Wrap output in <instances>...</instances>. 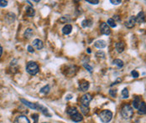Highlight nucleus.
Here are the masks:
<instances>
[{
  "mask_svg": "<svg viewBox=\"0 0 146 123\" xmlns=\"http://www.w3.org/2000/svg\"><path fill=\"white\" fill-rule=\"evenodd\" d=\"M121 116L126 120L131 119L134 116V109L128 104H125L121 108Z\"/></svg>",
  "mask_w": 146,
  "mask_h": 123,
  "instance_id": "f257e3e1",
  "label": "nucleus"
},
{
  "mask_svg": "<svg viewBox=\"0 0 146 123\" xmlns=\"http://www.w3.org/2000/svg\"><path fill=\"white\" fill-rule=\"evenodd\" d=\"M39 70V67L38 64L35 61H29L26 65V71L31 75H35Z\"/></svg>",
  "mask_w": 146,
  "mask_h": 123,
  "instance_id": "f03ea898",
  "label": "nucleus"
},
{
  "mask_svg": "<svg viewBox=\"0 0 146 123\" xmlns=\"http://www.w3.org/2000/svg\"><path fill=\"white\" fill-rule=\"evenodd\" d=\"M99 118L103 123H108L113 118V113L109 110H104L99 114Z\"/></svg>",
  "mask_w": 146,
  "mask_h": 123,
  "instance_id": "7ed1b4c3",
  "label": "nucleus"
},
{
  "mask_svg": "<svg viewBox=\"0 0 146 123\" xmlns=\"http://www.w3.org/2000/svg\"><path fill=\"white\" fill-rule=\"evenodd\" d=\"M92 95H91V94H89V93L84 94L82 96H81V98L80 100L81 105H82V106L88 107L89 103H90V101H92Z\"/></svg>",
  "mask_w": 146,
  "mask_h": 123,
  "instance_id": "20e7f679",
  "label": "nucleus"
},
{
  "mask_svg": "<svg viewBox=\"0 0 146 123\" xmlns=\"http://www.w3.org/2000/svg\"><path fill=\"white\" fill-rule=\"evenodd\" d=\"M100 32L104 35H109L111 34V29L107 23H102L100 25Z\"/></svg>",
  "mask_w": 146,
  "mask_h": 123,
  "instance_id": "39448f33",
  "label": "nucleus"
},
{
  "mask_svg": "<svg viewBox=\"0 0 146 123\" xmlns=\"http://www.w3.org/2000/svg\"><path fill=\"white\" fill-rule=\"evenodd\" d=\"M135 24H136V16H130L128 18V21H126V23H125V26L128 29H132L135 25Z\"/></svg>",
  "mask_w": 146,
  "mask_h": 123,
  "instance_id": "423d86ee",
  "label": "nucleus"
},
{
  "mask_svg": "<svg viewBox=\"0 0 146 123\" xmlns=\"http://www.w3.org/2000/svg\"><path fill=\"white\" fill-rule=\"evenodd\" d=\"M14 123H30L29 118L26 116L24 115H20V116H17L14 121Z\"/></svg>",
  "mask_w": 146,
  "mask_h": 123,
  "instance_id": "0eeeda50",
  "label": "nucleus"
},
{
  "mask_svg": "<svg viewBox=\"0 0 146 123\" xmlns=\"http://www.w3.org/2000/svg\"><path fill=\"white\" fill-rule=\"evenodd\" d=\"M20 101H21L24 105L28 106L30 109L38 110V103H32V102H29V101H26V100H24V99H20Z\"/></svg>",
  "mask_w": 146,
  "mask_h": 123,
  "instance_id": "6e6552de",
  "label": "nucleus"
},
{
  "mask_svg": "<svg viewBox=\"0 0 146 123\" xmlns=\"http://www.w3.org/2000/svg\"><path fill=\"white\" fill-rule=\"evenodd\" d=\"M32 46L35 47L36 50H42L43 49V47H44V44H43L42 40H40V39H36L33 41V43H32Z\"/></svg>",
  "mask_w": 146,
  "mask_h": 123,
  "instance_id": "1a4fd4ad",
  "label": "nucleus"
},
{
  "mask_svg": "<svg viewBox=\"0 0 146 123\" xmlns=\"http://www.w3.org/2000/svg\"><path fill=\"white\" fill-rule=\"evenodd\" d=\"M89 86H90V84H89L88 81L81 80L80 84H79V90L81 91H87L89 89Z\"/></svg>",
  "mask_w": 146,
  "mask_h": 123,
  "instance_id": "9d476101",
  "label": "nucleus"
},
{
  "mask_svg": "<svg viewBox=\"0 0 146 123\" xmlns=\"http://www.w3.org/2000/svg\"><path fill=\"white\" fill-rule=\"evenodd\" d=\"M145 22V14L143 11H141L136 16V23H138V24H143Z\"/></svg>",
  "mask_w": 146,
  "mask_h": 123,
  "instance_id": "9b49d317",
  "label": "nucleus"
},
{
  "mask_svg": "<svg viewBox=\"0 0 146 123\" xmlns=\"http://www.w3.org/2000/svg\"><path fill=\"white\" fill-rule=\"evenodd\" d=\"M38 110H39V111H40L41 112H42L43 114L45 115V116H48V117H50L51 116V114H50V113H49L48 109H47L46 107H45L44 105H40V104H38Z\"/></svg>",
  "mask_w": 146,
  "mask_h": 123,
  "instance_id": "f8f14e48",
  "label": "nucleus"
},
{
  "mask_svg": "<svg viewBox=\"0 0 146 123\" xmlns=\"http://www.w3.org/2000/svg\"><path fill=\"white\" fill-rule=\"evenodd\" d=\"M94 46L97 49H104L107 46V43H106V41L102 40V39H99V40L96 41L94 43Z\"/></svg>",
  "mask_w": 146,
  "mask_h": 123,
  "instance_id": "ddd939ff",
  "label": "nucleus"
},
{
  "mask_svg": "<svg viewBox=\"0 0 146 123\" xmlns=\"http://www.w3.org/2000/svg\"><path fill=\"white\" fill-rule=\"evenodd\" d=\"M115 48H116V50H117L118 53L124 52V48H125L124 43L123 42V41H120V42H117V43L116 44V46H115Z\"/></svg>",
  "mask_w": 146,
  "mask_h": 123,
  "instance_id": "4468645a",
  "label": "nucleus"
},
{
  "mask_svg": "<svg viewBox=\"0 0 146 123\" xmlns=\"http://www.w3.org/2000/svg\"><path fill=\"white\" fill-rule=\"evenodd\" d=\"M139 114L140 115H145L146 114V103L144 101H142L140 103L139 106Z\"/></svg>",
  "mask_w": 146,
  "mask_h": 123,
  "instance_id": "2eb2a0df",
  "label": "nucleus"
},
{
  "mask_svg": "<svg viewBox=\"0 0 146 123\" xmlns=\"http://www.w3.org/2000/svg\"><path fill=\"white\" fill-rule=\"evenodd\" d=\"M25 13H26V15H27L28 17H29V18L35 16V9H34L33 7H27L26 8Z\"/></svg>",
  "mask_w": 146,
  "mask_h": 123,
  "instance_id": "dca6fc26",
  "label": "nucleus"
},
{
  "mask_svg": "<svg viewBox=\"0 0 146 123\" xmlns=\"http://www.w3.org/2000/svg\"><path fill=\"white\" fill-rule=\"evenodd\" d=\"M71 30H72V26L71 25V24H66L63 27V29H62V33H63V35H69V34H71Z\"/></svg>",
  "mask_w": 146,
  "mask_h": 123,
  "instance_id": "f3484780",
  "label": "nucleus"
},
{
  "mask_svg": "<svg viewBox=\"0 0 146 123\" xmlns=\"http://www.w3.org/2000/svg\"><path fill=\"white\" fill-rule=\"evenodd\" d=\"M77 112H78V111H77V109L76 108L75 106H69L67 109H66V113L71 116H72L73 115L77 114Z\"/></svg>",
  "mask_w": 146,
  "mask_h": 123,
  "instance_id": "a211bd4d",
  "label": "nucleus"
},
{
  "mask_svg": "<svg viewBox=\"0 0 146 123\" xmlns=\"http://www.w3.org/2000/svg\"><path fill=\"white\" fill-rule=\"evenodd\" d=\"M82 119H83L82 115L80 114V113H79V112H77V114L73 115V116H71V120H72L73 122H81V121H82Z\"/></svg>",
  "mask_w": 146,
  "mask_h": 123,
  "instance_id": "6ab92c4d",
  "label": "nucleus"
},
{
  "mask_svg": "<svg viewBox=\"0 0 146 123\" xmlns=\"http://www.w3.org/2000/svg\"><path fill=\"white\" fill-rule=\"evenodd\" d=\"M113 65H116L117 68H119V69H120V68L124 67V61H123V60H119V59H116V60H114L113 61Z\"/></svg>",
  "mask_w": 146,
  "mask_h": 123,
  "instance_id": "aec40b11",
  "label": "nucleus"
},
{
  "mask_svg": "<svg viewBox=\"0 0 146 123\" xmlns=\"http://www.w3.org/2000/svg\"><path fill=\"white\" fill-rule=\"evenodd\" d=\"M139 105H140V98L139 96H136L134 99V101H133V107H134V109H138Z\"/></svg>",
  "mask_w": 146,
  "mask_h": 123,
  "instance_id": "412c9836",
  "label": "nucleus"
},
{
  "mask_svg": "<svg viewBox=\"0 0 146 123\" xmlns=\"http://www.w3.org/2000/svg\"><path fill=\"white\" fill-rule=\"evenodd\" d=\"M33 30L31 29H27L24 31V36L25 39H30V38L32 37V35H33Z\"/></svg>",
  "mask_w": 146,
  "mask_h": 123,
  "instance_id": "4be33fe9",
  "label": "nucleus"
},
{
  "mask_svg": "<svg viewBox=\"0 0 146 123\" xmlns=\"http://www.w3.org/2000/svg\"><path fill=\"white\" fill-rule=\"evenodd\" d=\"M92 24V21L91 19H85L81 22V26L83 28H87V27H90Z\"/></svg>",
  "mask_w": 146,
  "mask_h": 123,
  "instance_id": "5701e85b",
  "label": "nucleus"
},
{
  "mask_svg": "<svg viewBox=\"0 0 146 123\" xmlns=\"http://www.w3.org/2000/svg\"><path fill=\"white\" fill-rule=\"evenodd\" d=\"M49 91H50V86H49L48 85H47V86H45L44 87H42V88L40 89V90H39L40 93L45 94V95L48 94Z\"/></svg>",
  "mask_w": 146,
  "mask_h": 123,
  "instance_id": "b1692460",
  "label": "nucleus"
},
{
  "mask_svg": "<svg viewBox=\"0 0 146 123\" xmlns=\"http://www.w3.org/2000/svg\"><path fill=\"white\" fill-rule=\"evenodd\" d=\"M107 24L109 26V27H112V28H115L117 26L116 23H115V21L113 19V18H108V19H107Z\"/></svg>",
  "mask_w": 146,
  "mask_h": 123,
  "instance_id": "393cba45",
  "label": "nucleus"
},
{
  "mask_svg": "<svg viewBox=\"0 0 146 123\" xmlns=\"http://www.w3.org/2000/svg\"><path fill=\"white\" fill-rule=\"evenodd\" d=\"M8 18H10V23L14 22V19H15V14H13V13H9V14H8L6 15V17H5V19L6 20L8 19ZM10 23H9V24H10Z\"/></svg>",
  "mask_w": 146,
  "mask_h": 123,
  "instance_id": "a878e982",
  "label": "nucleus"
},
{
  "mask_svg": "<svg viewBox=\"0 0 146 123\" xmlns=\"http://www.w3.org/2000/svg\"><path fill=\"white\" fill-rule=\"evenodd\" d=\"M122 96L124 99H127V98H128V96H129V93H128V90L127 88H124V90H122Z\"/></svg>",
  "mask_w": 146,
  "mask_h": 123,
  "instance_id": "bb28decb",
  "label": "nucleus"
},
{
  "mask_svg": "<svg viewBox=\"0 0 146 123\" xmlns=\"http://www.w3.org/2000/svg\"><path fill=\"white\" fill-rule=\"evenodd\" d=\"M71 21V18H70V16H63L61 17V18H60V22L61 23H64V24H66V23H68Z\"/></svg>",
  "mask_w": 146,
  "mask_h": 123,
  "instance_id": "cd10ccee",
  "label": "nucleus"
},
{
  "mask_svg": "<svg viewBox=\"0 0 146 123\" xmlns=\"http://www.w3.org/2000/svg\"><path fill=\"white\" fill-rule=\"evenodd\" d=\"M80 109H81V112H82L83 114H85V115L88 114V112H89V108H88V107H86V106H82V105H81Z\"/></svg>",
  "mask_w": 146,
  "mask_h": 123,
  "instance_id": "c85d7f7f",
  "label": "nucleus"
},
{
  "mask_svg": "<svg viewBox=\"0 0 146 123\" xmlns=\"http://www.w3.org/2000/svg\"><path fill=\"white\" fill-rule=\"evenodd\" d=\"M109 95L112 96V97L115 98L117 96V90L116 89H113V90L112 89V90H109Z\"/></svg>",
  "mask_w": 146,
  "mask_h": 123,
  "instance_id": "c756f323",
  "label": "nucleus"
},
{
  "mask_svg": "<svg viewBox=\"0 0 146 123\" xmlns=\"http://www.w3.org/2000/svg\"><path fill=\"white\" fill-rule=\"evenodd\" d=\"M83 66H84V68L85 69H87V70H88V72H90V73H92V70H93V68L92 67V66H90L88 65V64H83Z\"/></svg>",
  "mask_w": 146,
  "mask_h": 123,
  "instance_id": "7c9ffc66",
  "label": "nucleus"
},
{
  "mask_svg": "<svg viewBox=\"0 0 146 123\" xmlns=\"http://www.w3.org/2000/svg\"><path fill=\"white\" fill-rule=\"evenodd\" d=\"M96 57L104 59V58H105V53L102 52V51H99V52H97L96 54Z\"/></svg>",
  "mask_w": 146,
  "mask_h": 123,
  "instance_id": "2f4dec72",
  "label": "nucleus"
},
{
  "mask_svg": "<svg viewBox=\"0 0 146 123\" xmlns=\"http://www.w3.org/2000/svg\"><path fill=\"white\" fill-rule=\"evenodd\" d=\"M131 75H132L133 78H135V79L138 78V77L139 76V72H138L137 70H132Z\"/></svg>",
  "mask_w": 146,
  "mask_h": 123,
  "instance_id": "473e14b6",
  "label": "nucleus"
},
{
  "mask_svg": "<svg viewBox=\"0 0 146 123\" xmlns=\"http://www.w3.org/2000/svg\"><path fill=\"white\" fill-rule=\"evenodd\" d=\"M110 3L113 5H117V4H120L122 3L121 0H110Z\"/></svg>",
  "mask_w": 146,
  "mask_h": 123,
  "instance_id": "72a5a7b5",
  "label": "nucleus"
},
{
  "mask_svg": "<svg viewBox=\"0 0 146 123\" xmlns=\"http://www.w3.org/2000/svg\"><path fill=\"white\" fill-rule=\"evenodd\" d=\"M8 5V1H5V0H0V7L4 8Z\"/></svg>",
  "mask_w": 146,
  "mask_h": 123,
  "instance_id": "f704fd0d",
  "label": "nucleus"
},
{
  "mask_svg": "<svg viewBox=\"0 0 146 123\" xmlns=\"http://www.w3.org/2000/svg\"><path fill=\"white\" fill-rule=\"evenodd\" d=\"M31 117H32V119H34V120H35L34 123H37L38 119H39V118H38V117H39V115H38V114H32Z\"/></svg>",
  "mask_w": 146,
  "mask_h": 123,
  "instance_id": "c9c22d12",
  "label": "nucleus"
},
{
  "mask_svg": "<svg viewBox=\"0 0 146 123\" xmlns=\"http://www.w3.org/2000/svg\"><path fill=\"white\" fill-rule=\"evenodd\" d=\"M87 3H90V4H94V5H96V4H98V3H99V1H98V0H93V1H91V0H88V1H87Z\"/></svg>",
  "mask_w": 146,
  "mask_h": 123,
  "instance_id": "e433bc0d",
  "label": "nucleus"
},
{
  "mask_svg": "<svg viewBox=\"0 0 146 123\" xmlns=\"http://www.w3.org/2000/svg\"><path fill=\"white\" fill-rule=\"evenodd\" d=\"M27 50H28V51H29V53H34V52H35V50H34L33 46H32V45H29V46L27 47Z\"/></svg>",
  "mask_w": 146,
  "mask_h": 123,
  "instance_id": "4c0bfd02",
  "label": "nucleus"
},
{
  "mask_svg": "<svg viewBox=\"0 0 146 123\" xmlns=\"http://www.w3.org/2000/svg\"><path fill=\"white\" fill-rule=\"evenodd\" d=\"M121 81H122V78H117V80L115 81V82H113V84L111 85V86H115V85H117V83H120Z\"/></svg>",
  "mask_w": 146,
  "mask_h": 123,
  "instance_id": "58836bf2",
  "label": "nucleus"
},
{
  "mask_svg": "<svg viewBox=\"0 0 146 123\" xmlns=\"http://www.w3.org/2000/svg\"><path fill=\"white\" fill-rule=\"evenodd\" d=\"M113 19L114 20V21H115V20H116V21H120L121 18H119L118 15H114V16H113Z\"/></svg>",
  "mask_w": 146,
  "mask_h": 123,
  "instance_id": "ea45409f",
  "label": "nucleus"
},
{
  "mask_svg": "<svg viewBox=\"0 0 146 123\" xmlns=\"http://www.w3.org/2000/svg\"><path fill=\"white\" fill-rule=\"evenodd\" d=\"M2 54H3V47H2L1 44H0V57H1Z\"/></svg>",
  "mask_w": 146,
  "mask_h": 123,
  "instance_id": "a19ab883",
  "label": "nucleus"
},
{
  "mask_svg": "<svg viewBox=\"0 0 146 123\" xmlns=\"http://www.w3.org/2000/svg\"><path fill=\"white\" fill-rule=\"evenodd\" d=\"M88 53H91V50H90L89 48L88 49Z\"/></svg>",
  "mask_w": 146,
  "mask_h": 123,
  "instance_id": "79ce46f5",
  "label": "nucleus"
},
{
  "mask_svg": "<svg viewBox=\"0 0 146 123\" xmlns=\"http://www.w3.org/2000/svg\"><path fill=\"white\" fill-rule=\"evenodd\" d=\"M44 123H45V122H44Z\"/></svg>",
  "mask_w": 146,
  "mask_h": 123,
  "instance_id": "37998d69",
  "label": "nucleus"
}]
</instances>
